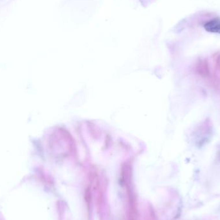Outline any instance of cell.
Listing matches in <instances>:
<instances>
[{
    "label": "cell",
    "mask_w": 220,
    "mask_h": 220,
    "mask_svg": "<svg viewBox=\"0 0 220 220\" xmlns=\"http://www.w3.org/2000/svg\"><path fill=\"white\" fill-rule=\"evenodd\" d=\"M204 29L208 32L220 34V19H213L204 25Z\"/></svg>",
    "instance_id": "6da1fadb"
}]
</instances>
